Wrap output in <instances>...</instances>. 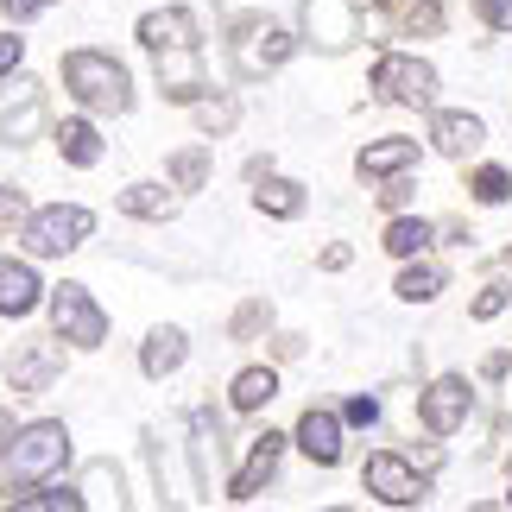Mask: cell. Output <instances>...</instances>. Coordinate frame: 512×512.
Masks as SVG:
<instances>
[{"label":"cell","mask_w":512,"mask_h":512,"mask_svg":"<svg viewBox=\"0 0 512 512\" xmlns=\"http://www.w3.org/2000/svg\"><path fill=\"white\" fill-rule=\"evenodd\" d=\"M291 443H298L317 468H336V462H342V411H329V405H304L298 437H291Z\"/></svg>","instance_id":"cell-16"},{"label":"cell","mask_w":512,"mask_h":512,"mask_svg":"<svg viewBox=\"0 0 512 512\" xmlns=\"http://www.w3.org/2000/svg\"><path fill=\"white\" fill-rule=\"evenodd\" d=\"M83 500H89V506H114V512H121V506H127V481H121V468H114V462H89V468H83Z\"/></svg>","instance_id":"cell-30"},{"label":"cell","mask_w":512,"mask_h":512,"mask_svg":"<svg viewBox=\"0 0 512 512\" xmlns=\"http://www.w3.org/2000/svg\"><path fill=\"white\" fill-rule=\"evenodd\" d=\"M45 127V95H38L26 83V95H19V108L0 114V146H32V133Z\"/></svg>","instance_id":"cell-27"},{"label":"cell","mask_w":512,"mask_h":512,"mask_svg":"<svg viewBox=\"0 0 512 512\" xmlns=\"http://www.w3.org/2000/svg\"><path fill=\"white\" fill-rule=\"evenodd\" d=\"M184 361H190V336L177 323L146 329V342H140V373H146V380H171Z\"/></svg>","instance_id":"cell-20"},{"label":"cell","mask_w":512,"mask_h":512,"mask_svg":"<svg viewBox=\"0 0 512 512\" xmlns=\"http://www.w3.org/2000/svg\"><path fill=\"white\" fill-rule=\"evenodd\" d=\"M13 437H19V424H13V411H0V462H7V449H13Z\"/></svg>","instance_id":"cell-45"},{"label":"cell","mask_w":512,"mask_h":512,"mask_svg":"<svg viewBox=\"0 0 512 512\" xmlns=\"http://www.w3.org/2000/svg\"><path fill=\"white\" fill-rule=\"evenodd\" d=\"M19 64H26V38H19V32H0V76H13Z\"/></svg>","instance_id":"cell-39"},{"label":"cell","mask_w":512,"mask_h":512,"mask_svg":"<svg viewBox=\"0 0 512 512\" xmlns=\"http://www.w3.org/2000/svg\"><path fill=\"white\" fill-rule=\"evenodd\" d=\"M260 329H272V298H247V304L228 317V336H234V342H253Z\"/></svg>","instance_id":"cell-33"},{"label":"cell","mask_w":512,"mask_h":512,"mask_svg":"<svg viewBox=\"0 0 512 512\" xmlns=\"http://www.w3.org/2000/svg\"><path fill=\"white\" fill-rule=\"evenodd\" d=\"M114 209L133 215V222H177L184 190H171V184H127L121 196H114Z\"/></svg>","instance_id":"cell-21"},{"label":"cell","mask_w":512,"mask_h":512,"mask_svg":"<svg viewBox=\"0 0 512 512\" xmlns=\"http://www.w3.org/2000/svg\"><path fill=\"white\" fill-rule=\"evenodd\" d=\"M506 506H512V487H506Z\"/></svg>","instance_id":"cell-47"},{"label":"cell","mask_w":512,"mask_h":512,"mask_svg":"<svg viewBox=\"0 0 512 512\" xmlns=\"http://www.w3.org/2000/svg\"><path fill=\"white\" fill-rule=\"evenodd\" d=\"M26 196H19L13 184H0V234H13V228H26Z\"/></svg>","instance_id":"cell-36"},{"label":"cell","mask_w":512,"mask_h":512,"mask_svg":"<svg viewBox=\"0 0 512 512\" xmlns=\"http://www.w3.org/2000/svg\"><path fill=\"white\" fill-rule=\"evenodd\" d=\"M342 424H354V430H373V424H380V399H373V392H354V399L342 405Z\"/></svg>","instance_id":"cell-35"},{"label":"cell","mask_w":512,"mask_h":512,"mask_svg":"<svg viewBox=\"0 0 512 512\" xmlns=\"http://www.w3.org/2000/svg\"><path fill=\"white\" fill-rule=\"evenodd\" d=\"M500 266H512V247H506V253H500Z\"/></svg>","instance_id":"cell-46"},{"label":"cell","mask_w":512,"mask_h":512,"mask_svg":"<svg viewBox=\"0 0 512 512\" xmlns=\"http://www.w3.org/2000/svg\"><path fill=\"white\" fill-rule=\"evenodd\" d=\"M380 247L392 253V260H418V253H430L437 247V222H424V215H392L386 222V234H380Z\"/></svg>","instance_id":"cell-25"},{"label":"cell","mask_w":512,"mask_h":512,"mask_svg":"<svg viewBox=\"0 0 512 512\" xmlns=\"http://www.w3.org/2000/svg\"><path fill=\"white\" fill-rule=\"evenodd\" d=\"M418 159H424V146L411 140V133H386V140H367L354 152V177H361V184H386V177H399V171H418Z\"/></svg>","instance_id":"cell-15"},{"label":"cell","mask_w":512,"mask_h":512,"mask_svg":"<svg viewBox=\"0 0 512 512\" xmlns=\"http://www.w3.org/2000/svg\"><path fill=\"white\" fill-rule=\"evenodd\" d=\"M475 418V386L462 373H437L424 392H418V424L430 437H456V430Z\"/></svg>","instance_id":"cell-10"},{"label":"cell","mask_w":512,"mask_h":512,"mask_svg":"<svg viewBox=\"0 0 512 512\" xmlns=\"http://www.w3.org/2000/svg\"><path fill=\"white\" fill-rule=\"evenodd\" d=\"M361 487L380 506H424L430 500V475L411 456H399V449H373L361 468Z\"/></svg>","instance_id":"cell-8"},{"label":"cell","mask_w":512,"mask_h":512,"mask_svg":"<svg viewBox=\"0 0 512 512\" xmlns=\"http://www.w3.org/2000/svg\"><path fill=\"white\" fill-rule=\"evenodd\" d=\"M437 241L443 247H475V228L468 222H437Z\"/></svg>","instance_id":"cell-40"},{"label":"cell","mask_w":512,"mask_h":512,"mask_svg":"<svg viewBox=\"0 0 512 512\" xmlns=\"http://www.w3.org/2000/svg\"><path fill=\"white\" fill-rule=\"evenodd\" d=\"M506 310H512V285L506 279H487L475 298H468V317L475 323H494V317H506Z\"/></svg>","instance_id":"cell-34"},{"label":"cell","mask_w":512,"mask_h":512,"mask_svg":"<svg viewBox=\"0 0 512 512\" xmlns=\"http://www.w3.org/2000/svg\"><path fill=\"white\" fill-rule=\"evenodd\" d=\"M152 76H159V95L177 108H190L196 95H209V70H203V45H171L152 51Z\"/></svg>","instance_id":"cell-11"},{"label":"cell","mask_w":512,"mask_h":512,"mask_svg":"<svg viewBox=\"0 0 512 512\" xmlns=\"http://www.w3.org/2000/svg\"><path fill=\"white\" fill-rule=\"evenodd\" d=\"M253 209L272 215V222H298V215L310 209V196L298 177H279V171H266V177H253Z\"/></svg>","instance_id":"cell-23"},{"label":"cell","mask_w":512,"mask_h":512,"mask_svg":"<svg viewBox=\"0 0 512 512\" xmlns=\"http://www.w3.org/2000/svg\"><path fill=\"white\" fill-rule=\"evenodd\" d=\"M348 260H354V247H348V241H329L317 266H323V272H348Z\"/></svg>","instance_id":"cell-41"},{"label":"cell","mask_w":512,"mask_h":512,"mask_svg":"<svg viewBox=\"0 0 512 512\" xmlns=\"http://www.w3.org/2000/svg\"><path fill=\"white\" fill-rule=\"evenodd\" d=\"M468 196H475L481 209L512 203V171L506 165H475V171H468Z\"/></svg>","instance_id":"cell-31"},{"label":"cell","mask_w":512,"mask_h":512,"mask_svg":"<svg viewBox=\"0 0 512 512\" xmlns=\"http://www.w3.org/2000/svg\"><path fill=\"white\" fill-rule=\"evenodd\" d=\"M64 89L83 102L89 114H127L133 108V76H127V64L114 51H95V45H83V51H64Z\"/></svg>","instance_id":"cell-2"},{"label":"cell","mask_w":512,"mask_h":512,"mask_svg":"<svg viewBox=\"0 0 512 512\" xmlns=\"http://www.w3.org/2000/svg\"><path fill=\"white\" fill-rule=\"evenodd\" d=\"M64 468H70V424H57V418L19 424L7 462H0V506H13L19 494H32L38 481L64 475Z\"/></svg>","instance_id":"cell-1"},{"label":"cell","mask_w":512,"mask_h":512,"mask_svg":"<svg viewBox=\"0 0 512 512\" xmlns=\"http://www.w3.org/2000/svg\"><path fill=\"white\" fill-rule=\"evenodd\" d=\"M51 140H57V152H64V165H76V171H95L102 165V133H95V121H57L51 127Z\"/></svg>","instance_id":"cell-26"},{"label":"cell","mask_w":512,"mask_h":512,"mask_svg":"<svg viewBox=\"0 0 512 512\" xmlns=\"http://www.w3.org/2000/svg\"><path fill=\"white\" fill-rule=\"evenodd\" d=\"M506 373H512V354L500 348V354H487V361H481V380H506Z\"/></svg>","instance_id":"cell-43"},{"label":"cell","mask_w":512,"mask_h":512,"mask_svg":"<svg viewBox=\"0 0 512 512\" xmlns=\"http://www.w3.org/2000/svg\"><path fill=\"white\" fill-rule=\"evenodd\" d=\"M285 443H291V437H279V430H260V437L247 443V462H241V468H234V475H228V500H241V506H247V500H260L266 487L279 481Z\"/></svg>","instance_id":"cell-13"},{"label":"cell","mask_w":512,"mask_h":512,"mask_svg":"<svg viewBox=\"0 0 512 512\" xmlns=\"http://www.w3.org/2000/svg\"><path fill=\"white\" fill-rule=\"evenodd\" d=\"M190 114H196V133H203V140H222V133H234V121H241V102H234V95H196Z\"/></svg>","instance_id":"cell-29"},{"label":"cell","mask_w":512,"mask_h":512,"mask_svg":"<svg viewBox=\"0 0 512 512\" xmlns=\"http://www.w3.org/2000/svg\"><path fill=\"white\" fill-rule=\"evenodd\" d=\"M146 51H171V45H196V13L190 7H152L140 13V26H133Z\"/></svg>","instance_id":"cell-19"},{"label":"cell","mask_w":512,"mask_h":512,"mask_svg":"<svg viewBox=\"0 0 512 512\" xmlns=\"http://www.w3.org/2000/svg\"><path fill=\"white\" fill-rule=\"evenodd\" d=\"M272 354H279V361H298V354H304V336H272Z\"/></svg>","instance_id":"cell-44"},{"label":"cell","mask_w":512,"mask_h":512,"mask_svg":"<svg viewBox=\"0 0 512 512\" xmlns=\"http://www.w3.org/2000/svg\"><path fill=\"white\" fill-rule=\"evenodd\" d=\"M468 7L481 13L487 32H512V0H468Z\"/></svg>","instance_id":"cell-37"},{"label":"cell","mask_w":512,"mask_h":512,"mask_svg":"<svg viewBox=\"0 0 512 512\" xmlns=\"http://www.w3.org/2000/svg\"><path fill=\"white\" fill-rule=\"evenodd\" d=\"M272 399H279V367H241L228 380V405L241 411V418H260Z\"/></svg>","instance_id":"cell-24"},{"label":"cell","mask_w":512,"mask_h":512,"mask_svg":"<svg viewBox=\"0 0 512 512\" xmlns=\"http://www.w3.org/2000/svg\"><path fill=\"white\" fill-rule=\"evenodd\" d=\"M19 512H83V487H38V494H19Z\"/></svg>","instance_id":"cell-32"},{"label":"cell","mask_w":512,"mask_h":512,"mask_svg":"<svg viewBox=\"0 0 512 512\" xmlns=\"http://www.w3.org/2000/svg\"><path fill=\"white\" fill-rule=\"evenodd\" d=\"M304 38L279 26V19H266V13H247V19H234V38H228V57H234V76L241 83H266L272 70H285L291 57H298Z\"/></svg>","instance_id":"cell-3"},{"label":"cell","mask_w":512,"mask_h":512,"mask_svg":"<svg viewBox=\"0 0 512 512\" xmlns=\"http://www.w3.org/2000/svg\"><path fill=\"white\" fill-rule=\"evenodd\" d=\"M386 13V26L399 38H443L449 32V7L443 0H373Z\"/></svg>","instance_id":"cell-17"},{"label":"cell","mask_w":512,"mask_h":512,"mask_svg":"<svg viewBox=\"0 0 512 512\" xmlns=\"http://www.w3.org/2000/svg\"><path fill=\"white\" fill-rule=\"evenodd\" d=\"M449 291V266H437L430 253H418V260L399 266V279H392V298L399 304H437Z\"/></svg>","instance_id":"cell-22"},{"label":"cell","mask_w":512,"mask_h":512,"mask_svg":"<svg viewBox=\"0 0 512 512\" xmlns=\"http://www.w3.org/2000/svg\"><path fill=\"white\" fill-rule=\"evenodd\" d=\"M373 196H380V209H392V215H399V209L411 203V171H399V177H386V184L373 190Z\"/></svg>","instance_id":"cell-38"},{"label":"cell","mask_w":512,"mask_h":512,"mask_svg":"<svg viewBox=\"0 0 512 512\" xmlns=\"http://www.w3.org/2000/svg\"><path fill=\"white\" fill-rule=\"evenodd\" d=\"M64 336H57V329H51V336H32V342H13V354H7V386L13 392H26V399H32V392H51L57 380H64Z\"/></svg>","instance_id":"cell-9"},{"label":"cell","mask_w":512,"mask_h":512,"mask_svg":"<svg viewBox=\"0 0 512 512\" xmlns=\"http://www.w3.org/2000/svg\"><path fill=\"white\" fill-rule=\"evenodd\" d=\"M7 7V19L19 26V19H32V13H45V7H57V0H0Z\"/></svg>","instance_id":"cell-42"},{"label":"cell","mask_w":512,"mask_h":512,"mask_svg":"<svg viewBox=\"0 0 512 512\" xmlns=\"http://www.w3.org/2000/svg\"><path fill=\"white\" fill-rule=\"evenodd\" d=\"M209 171H215V152H209V146H177L171 159H165V184L190 196V190L209 184Z\"/></svg>","instance_id":"cell-28"},{"label":"cell","mask_w":512,"mask_h":512,"mask_svg":"<svg viewBox=\"0 0 512 512\" xmlns=\"http://www.w3.org/2000/svg\"><path fill=\"white\" fill-rule=\"evenodd\" d=\"M45 304H51V329H57L70 348H102V342H108V310L89 298V285L64 279V285H51Z\"/></svg>","instance_id":"cell-7"},{"label":"cell","mask_w":512,"mask_h":512,"mask_svg":"<svg viewBox=\"0 0 512 512\" xmlns=\"http://www.w3.org/2000/svg\"><path fill=\"white\" fill-rule=\"evenodd\" d=\"M373 95H380L386 108H411V114H430L437 108V89H443V76L437 64H424L418 51H380L373 57Z\"/></svg>","instance_id":"cell-4"},{"label":"cell","mask_w":512,"mask_h":512,"mask_svg":"<svg viewBox=\"0 0 512 512\" xmlns=\"http://www.w3.org/2000/svg\"><path fill=\"white\" fill-rule=\"evenodd\" d=\"M215 481H222V424L215 411H190V494L215 500Z\"/></svg>","instance_id":"cell-14"},{"label":"cell","mask_w":512,"mask_h":512,"mask_svg":"<svg viewBox=\"0 0 512 512\" xmlns=\"http://www.w3.org/2000/svg\"><path fill=\"white\" fill-rule=\"evenodd\" d=\"M430 152H443V159H481L487 152V121L481 114H468V108H430Z\"/></svg>","instance_id":"cell-12"},{"label":"cell","mask_w":512,"mask_h":512,"mask_svg":"<svg viewBox=\"0 0 512 512\" xmlns=\"http://www.w3.org/2000/svg\"><path fill=\"white\" fill-rule=\"evenodd\" d=\"M361 32H367V7H361V0H304V7H298V38L310 51H323V57L354 51Z\"/></svg>","instance_id":"cell-6"},{"label":"cell","mask_w":512,"mask_h":512,"mask_svg":"<svg viewBox=\"0 0 512 512\" xmlns=\"http://www.w3.org/2000/svg\"><path fill=\"white\" fill-rule=\"evenodd\" d=\"M45 304V279H38L32 260H0V317H32Z\"/></svg>","instance_id":"cell-18"},{"label":"cell","mask_w":512,"mask_h":512,"mask_svg":"<svg viewBox=\"0 0 512 512\" xmlns=\"http://www.w3.org/2000/svg\"><path fill=\"white\" fill-rule=\"evenodd\" d=\"M95 234V209L83 203H45L26 215V228H19V241H26L32 260H64V253H76Z\"/></svg>","instance_id":"cell-5"}]
</instances>
